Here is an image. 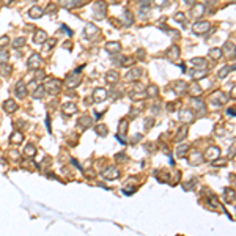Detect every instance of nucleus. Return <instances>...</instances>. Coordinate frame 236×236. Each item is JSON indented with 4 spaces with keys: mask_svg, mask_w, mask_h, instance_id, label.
I'll list each match as a JSON object with an SVG mask.
<instances>
[{
    "mask_svg": "<svg viewBox=\"0 0 236 236\" xmlns=\"http://www.w3.org/2000/svg\"><path fill=\"white\" fill-rule=\"evenodd\" d=\"M210 27V24L208 22H199L194 25V30L197 32V33H203V32H206V29Z\"/></svg>",
    "mask_w": 236,
    "mask_h": 236,
    "instance_id": "f257e3e1",
    "label": "nucleus"
},
{
    "mask_svg": "<svg viewBox=\"0 0 236 236\" xmlns=\"http://www.w3.org/2000/svg\"><path fill=\"white\" fill-rule=\"evenodd\" d=\"M7 41H8V38H7V36H5V38H0V46L7 44Z\"/></svg>",
    "mask_w": 236,
    "mask_h": 236,
    "instance_id": "2eb2a0df",
    "label": "nucleus"
},
{
    "mask_svg": "<svg viewBox=\"0 0 236 236\" xmlns=\"http://www.w3.org/2000/svg\"><path fill=\"white\" fill-rule=\"evenodd\" d=\"M106 90H102V88H98L96 91H95V99H98V101H101V99H104L107 95H106Z\"/></svg>",
    "mask_w": 236,
    "mask_h": 236,
    "instance_id": "7ed1b4c3",
    "label": "nucleus"
},
{
    "mask_svg": "<svg viewBox=\"0 0 236 236\" xmlns=\"http://www.w3.org/2000/svg\"><path fill=\"white\" fill-rule=\"evenodd\" d=\"M156 91H157L156 87H151V88H150V95H156Z\"/></svg>",
    "mask_w": 236,
    "mask_h": 236,
    "instance_id": "dca6fc26",
    "label": "nucleus"
},
{
    "mask_svg": "<svg viewBox=\"0 0 236 236\" xmlns=\"http://www.w3.org/2000/svg\"><path fill=\"white\" fill-rule=\"evenodd\" d=\"M0 55H3V58H5V60L8 58V54H5V52H3V54H0ZM0 62H2V57H0Z\"/></svg>",
    "mask_w": 236,
    "mask_h": 236,
    "instance_id": "f3484780",
    "label": "nucleus"
},
{
    "mask_svg": "<svg viewBox=\"0 0 236 236\" xmlns=\"http://www.w3.org/2000/svg\"><path fill=\"white\" fill-rule=\"evenodd\" d=\"M142 74V71L140 69H135L132 74H128V79H132V77H137V76H140Z\"/></svg>",
    "mask_w": 236,
    "mask_h": 236,
    "instance_id": "9d476101",
    "label": "nucleus"
},
{
    "mask_svg": "<svg viewBox=\"0 0 236 236\" xmlns=\"http://www.w3.org/2000/svg\"><path fill=\"white\" fill-rule=\"evenodd\" d=\"M38 14H43V10H41L40 7H33V8L30 10V16H32L33 19H36Z\"/></svg>",
    "mask_w": 236,
    "mask_h": 236,
    "instance_id": "39448f33",
    "label": "nucleus"
},
{
    "mask_svg": "<svg viewBox=\"0 0 236 236\" xmlns=\"http://www.w3.org/2000/svg\"><path fill=\"white\" fill-rule=\"evenodd\" d=\"M224 68H225V69H222L221 73H219V76H221V77H224V76H225V74H227L228 71H230V66H224Z\"/></svg>",
    "mask_w": 236,
    "mask_h": 236,
    "instance_id": "f8f14e48",
    "label": "nucleus"
},
{
    "mask_svg": "<svg viewBox=\"0 0 236 236\" xmlns=\"http://www.w3.org/2000/svg\"><path fill=\"white\" fill-rule=\"evenodd\" d=\"M154 3H157V7H164L162 3H167V0H154Z\"/></svg>",
    "mask_w": 236,
    "mask_h": 236,
    "instance_id": "4468645a",
    "label": "nucleus"
},
{
    "mask_svg": "<svg viewBox=\"0 0 236 236\" xmlns=\"http://www.w3.org/2000/svg\"><path fill=\"white\" fill-rule=\"evenodd\" d=\"M41 63V58L38 57V55H33L30 60H29V66L30 68H38V65Z\"/></svg>",
    "mask_w": 236,
    "mask_h": 236,
    "instance_id": "f03ea898",
    "label": "nucleus"
},
{
    "mask_svg": "<svg viewBox=\"0 0 236 236\" xmlns=\"http://www.w3.org/2000/svg\"><path fill=\"white\" fill-rule=\"evenodd\" d=\"M106 49H107V51H118V49H120V44H107Z\"/></svg>",
    "mask_w": 236,
    "mask_h": 236,
    "instance_id": "1a4fd4ad",
    "label": "nucleus"
},
{
    "mask_svg": "<svg viewBox=\"0 0 236 236\" xmlns=\"http://www.w3.org/2000/svg\"><path fill=\"white\" fill-rule=\"evenodd\" d=\"M210 55H211L212 58H221L222 51H221V49H212V51H210Z\"/></svg>",
    "mask_w": 236,
    "mask_h": 236,
    "instance_id": "423d86ee",
    "label": "nucleus"
},
{
    "mask_svg": "<svg viewBox=\"0 0 236 236\" xmlns=\"http://www.w3.org/2000/svg\"><path fill=\"white\" fill-rule=\"evenodd\" d=\"M18 90H19V96L24 98L25 96V87H24L22 82H19V84H18Z\"/></svg>",
    "mask_w": 236,
    "mask_h": 236,
    "instance_id": "0eeeda50",
    "label": "nucleus"
},
{
    "mask_svg": "<svg viewBox=\"0 0 236 236\" xmlns=\"http://www.w3.org/2000/svg\"><path fill=\"white\" fill-rule=\"evenodd\" d=\"M117 77H118L117 74H109V76H107V79H109V82H113V79H117Z\"/></svg>",
    "mask_w": 236,
    "mask_h": 236,
    "instance_id": "ddd939ff",
    "label": "nucleus"
},
{
    "mask_svg": "<svg viewBox=\"0 0 236 236\" xmlns=\"http://www.w3.org/2000/svg\"><path fill=\"white\" fill-rule=\"evenodd\" d=\"M5 106H7L5 109H7L8 112H13L14 110V102L13 101H7V102H5Z\"/></svg>",
    "mask_w": 236,
    "mask_h": 236,
    "instance_id": "6e6552de",
    "label": "nucleus"
},
{
    "mask_svg": "<svg viewBox=\"0 0 236 236\" xmlns=\"http://www.w3.org/2000/svg\"><path fill=\"white\" fill-rule=\"evenodd\" d=\"M192 2H195V0H187V3H190V5H192Z\"/></svg>",
    "mask_w": 236,
    "mask_h": 236,
    "instance_id": "a211bd4d",
    "label": "nucleus"
},
{
    "mask_svg": "<svg viewBox=\"0 0 236 236\" xmlns=\"http://www.w3.org/2000/svg\"><path fill=\"white\" fill-rule=\"evenodd\" d=\"M46 38H47V35L44 33V32H38V33H36V36H35V43H38V44H41V43L44 41Z\"/></svg>",
    "mask_w": 236,
    "mask_h": 236,
    "instance_id": "20e7f679",
    "label": "nucleus"
},
{
    "mask_svg": "<svg viewBox=\"0 0 236 236\" xmlns=\"http://www.w3.org/2000/svg\"><path fill=\"white\" fill-rule=\"evenodd\" d=\"M24 43H25L24 38H19V40H16V41H14V46H24Z\"/></svg>",
    "mask_w": 236,
    "mask_h": 236,
    "instance_id": "9b49d317",
    "label": "nucleus"
}]
</instances>
